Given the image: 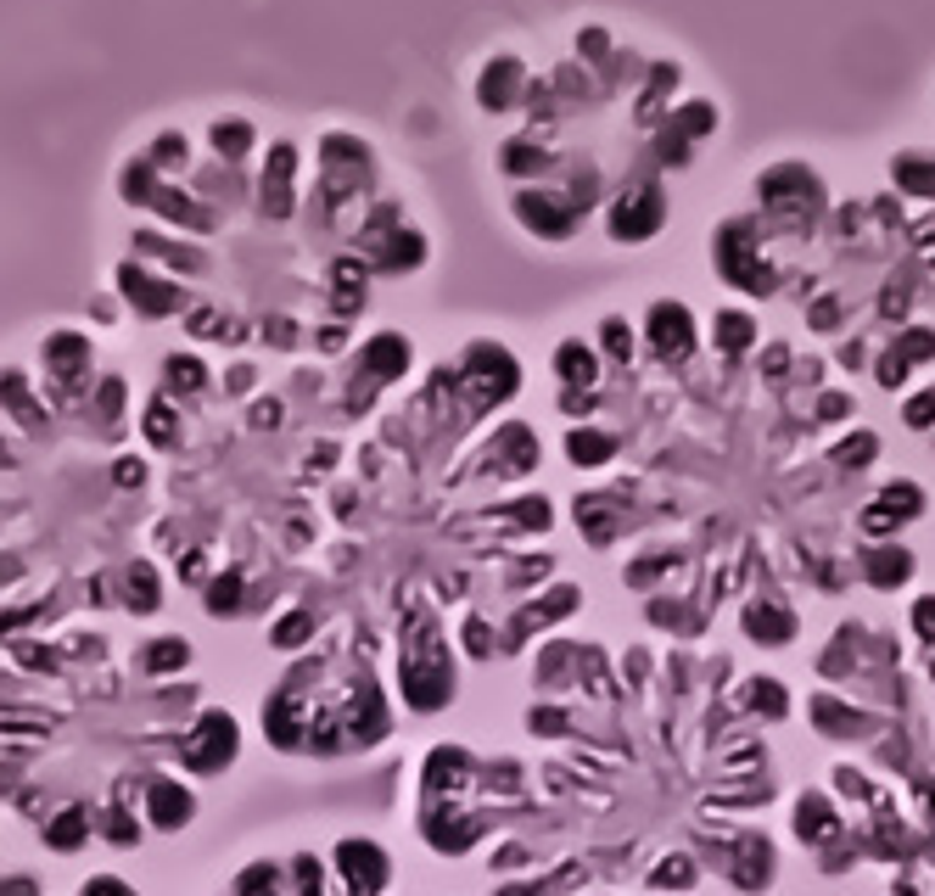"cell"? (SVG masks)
Listing matches in <instances>:
<instances>
[{
	"instance_id": "obj_6",
	"label": "cell",
	"mask_w": 935,
	"mask_h": 896,
	"mask_svg": "<svg viewBox=\"0 0 935 896\" xmlns=\"http://www.w3.org/2000/svg\"><path fill=\"white\" fill-rule=\"evenodd\" d=\"M140 667L151 673V678H168V673H186L191 667V645L175 634V639H151L146 645V656H140Z\"/></svg>"
},
{
	"instance_id": "obj_5",
	"label": "cell",
	"mask_w": 935,
	"mask_h": 896,
	"mask_svg": "<svg viewBox=\"0 0 935 896\" xmlns=\"http://www.w3.org/2000/svg\"><path fill=\"white\" fill-rule=\"evenodd\" d=\"M84 835H91V813H84V806H62V813L45 824V846L51 852H78Z\"/></svg>"
},
{
	"instance_id": "obj_2",
	"label": "cell",
	"mask_w": 935,
	"mask_h": 896,
	"mask_svg": "<svg viewBox=\"0 0 935 896\" xmlns=\"http://www.w3.org/2000/svg\"><path fill=\"white\" fill-rule=\"evenodd\" d=\"M235 751H241V723L224 706H208L197 723L186 729V740H180V768H191V773H224L235 762Z\"/></svg>"
},
{
	"instance_id": "obj_15",
	"label": "cell",
	"mask_w": 935,
	"mask_h": 896,
	"mask_svg": "<svg viewBox=\"0 0 935 896\" xmlns=\"http://www.w3.org/2000/svg\"><path fill=\"white\" fill-rule=\"evenodd\" d=\"M655 885H677V890H684V885H695V879H690V857H672V863H661V868H655Z\"/></svg>"
},
{
	"instance_id": "obj_12",
	"label": "cell",
	"mask_w": 935,
	"mask_h": 896,
	"mask_svg": "<svg viewBox=\"0 0 935 896\" xmlns=\"http://www.w3.org/2000/svg\"><path fill=\"white\" fill-rule=\"evenodd\" d=\"M292 874H297V890H303V896H319V885H325V863H319V857H308V852L292 857Z\"/></svg>"
},
{
	"instance_id": "obj_9",
	"label": "cell",
	"mask_w": 935,
	"mask_h": 896,
	"mask_svg": "<svg viewBox=\"0 0 935 896\" xmlns=\"http://www.w3.org/2000/svg\"><path fill=\"white\" fill-rule=\"evenodd\" d=\"M241 572H224V577H213L208 583V616H235L241 611Z\"/></svg>"
},
{
	"instance_id": "obj_4",
	"label": "cell",
	"mask_w": 935,
	"mask_h": 896,
	"mask_svg": "<svg viewBox=\"0 0 935 896\" xmlns=\"http://www.w3.org/2000/svg\"><path fill=\"white\" fill-rule=\"evenodd\" d=\"M191 819H197V795H191L180 779H151V784H146V824H151V830L175 835V830H186Z\"/></svg>"
},
{
	"instance_id": "obj_1",
	"label": "cell",
	"mask_w": 935,
	"mask_h": 896,
	"mask_svg": "<svg viewBox=\"0 0 935 896\" xmlns=\"http://www.w3.org/2000/svg\"><path fill=\"white\" fill-rule=\"evenodd\" d=\"M398 678H403V700H409L414 711H438V706L454 695V656H449V645L438 639L432 622H414V627H409Z\"/></svg>"
},
{
	"instance_id": "obj_3",
	"label": "cell",
	"mask_w": 935,
	"mask_h": 896,
	"mask_svg": "<svg viewBox=\"0 0 935 896\" xmlns=\"http://www.w3.org/2000/svg\"><path fill=\"white\" fill-rule=\"evenodd\" d=\"M336 874L348 879V896H381L387 879H392V863L376 841L365 835H348L343 846H336Z\"/></svg>"
},
{
	"instance_id": "obj_8",
	"label": "cell",
	"mask_w": 935,
	"mask_h": 896,
	"mask_svg": "<svg viewBox=\"0 0 935 896\" xmlns=\"http://www.w3.org/2000/svg\"><path fill=\"white\" fill-rule=\"evenodd\" d=\"M235 896H281V868L275 863H246L235 874Z\"/></svg>"
},
{
	"instance_id": "obj_13",
	"label": "cell",
	"mask_w": 935,
	"mask_h": 896,
	"mask_svg": "<svg viewBox=\"0 0 935 896\" xmlns=\"http://www.w3.org/2000/svg\"><path fill=\"white\" fill-rule=\"evenodd\" d=\"M308 627H314V616H308V611H297V616H286V622L275 627V645H281V650H292V645H303V639H308Z\"/></svg>"
},
{
	"instance_id": "obj_10",
	"label": "cell",
	"mask_w": 935,
	"mask_h": 896,
	"mask_svg": "<svg viewBox=\"0 0 935 896\" xmlns=\"http://www.w3.org/2000/svg\"><path fill=\"white\" fill-rule=\"evenodd\" d=\"M403 365H409V347H403L398 336H381V342L370 347V371H376V376H398Z\"/></svg>"
},
{
	"instance_id": "obj_11",
	"label": "cell",
	"mask_w": 935,
	"mask_h": 896,
	"mask_svg": "<svg viewBox=\"0 0 935 896\" xmlns=\"http://www.w3.org/2000/svg\"><path fill=\"white\" fill-rule=\"evenodd\" d=\"M102 835H107V846H140V819H129L124 806H113V813L102 819Z\"/></svg>"
},
{
	"instance_id": "obj_14",
	"label": "cell",
	"mask_w": 935,
	"mask_h": 896,
	"mask_svg": "<svg viewBox=\"0 0 935 896\" xmlns=\"http://www.w3.org/2000/svg\"><path fill=\"white\" fill-rule=\"evenodd\" d=\"M606 455H611L606 437H582V431L571 437V460H577V466H593V460H606Z\"/></svg>"
},
{
	"instance_id": "obj_7",
	"label": "cell",
	"mask_w": 935,
	"mask_h": 896,
	"mask_svg": "<svg viewBox=\"0 0 935 896\" xmlns=\"http://www.w3.org/2000/svg\"><path fill=\"white\" fill-rule=\"evenodd\" d=\"M124 600H129V611H135V616H151V611H157L162 583H157V572H151L146 561H135V566H129V577H124Z\"/></svg>"
},
{
	"instance_id": "obj_16",
	"label": "cell",
	"mask_w": 935,
	"mask_h": 896,
	"mask_svg": "<svg viewBox=\"0 0 935 896\" xmlns=\"http://www.w3.org/2000/svg\"><path fill=\"white\" fill-rule=\"evenodd\" d=\"M78 896H135V890H129V885H124L118 874H96V879H91V885H84Z\"/></svg>"
},
{
	"instance_id": "obj_17",
	"label": "cell",
	"mask_w": 935,
	"mask_h": 896,
	"mask_svg": "<svg viewBox=\"0 0 935 896\" xmlns=\"http://www.w3.org/2000/svg\"><path fill=\"white\" fill-rule=\"evenodd\" d=\"M918 627H924V634H935V600H918Z\"/></svg>"
}]
</instances>
